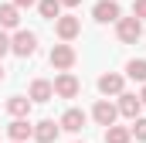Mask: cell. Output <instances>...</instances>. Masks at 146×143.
Listing matches in <instances>:
<instances>
[{
	"instance_id": "21",
	"label": "cell",
	"mask_w": 146,
	"mask_h": 143,
	"mask_svg": "<svg viewBox=\"0 0 146 143\" xmlns=\"http://www.w3.org/2000/svg\"><path fill=\"white\" fill-rule=\"evenodd\" d=\"M7 51H10V34H7V31H0V58H3Z\"/></svg>"
},
{
	"instance_id": "27",
	"label": "cell",
	"mask_w": 146,
	"mask_h": 143,
	"mask_svg": "<svg viewBox=\"0 0 146 143\" xmlns=\"http://www.w3.org/2000/svg\"><path fill=\"white\" fill-rule=\"evenodd\" d=\"M0 3H7V0H0Z\"/></svg>"
},
{
	"instance_id": "17",
	"label": "cell",
	"mask_w": 146,
	"mask_h": 143,
	"mask_svg": "<svg viewBox=\"0 0 146 143\" xmlns=\"http://www.w3.org/2000/svg\"><path fill=\"white\" fill-rule=\"evenodd\" d=\"M126 75H129L133 82H143L146 85V58H133V61L126 65Z\"/></svg>"
},
{
	"instance_id": "12",
	"label": "cell",
	"mask_w": 146,
	"mask_h": 143,
	"mask_svg": "<svg viewBox=\"0 0 146 143\" xmlns=\"http://www.w3.org/2000/svg\"><path fill=\"white\" fill-rule=\"evenodd\" d=\"M27 99H31V102H51V99H54V85H51L48 78H34L31 89H27Z\"/></svg>"
},
{
	"instance_id": "18",
	"label": "cell",
	"mask_w": 146,
	"mask_h": 143,
	"mask_svg": "<svg viewBox=\"0 0 146 143\" xmlns=\"http://www.w3.org/2000/svg\"><path fill=\"white\" fill-rule=\"evenodd\" d=\"M129 140H133L129 126H109L106 130V143H129Z\"/></svg>"
},
{
	"instance_id": "10",
	"label": "cell",
	"mask_w": 146,
	"mask_h": 143,
	"mask_svg": "<svg viewBox=\"0 0 146 143\" xmlns=\"http://www.w3.org/2000/svg\"><path fill=\"white\" fill-rule=\"evenodd\" d=\"M58 133H61V126H58L54 119H41V123H34L31 140H34V143H54V140H58Z\"/></svg>"
},
{
	"instance_id": "8",
	"label": "cell",
	"mask_w": 146,
	"mask_h": 143,
	"mask_svg": "<svg viewBox=\"0 0 146 143\" xmlns=\"http://www.w3.org/2000/svg\"><path fill=\"white\" fill-rule=\"evenodd\" d=\"M85 123H88V112H85V109H65V116H61V119H58V126H61V130H65V133H82V130H85Z\"/></svg>"
},
{
	"instance_id": "2",
	"label": "cell",
	"mask_w": 146,
	"mask_h": 143,
	"mask_svg": "<svg viewBox=\"0 0 146 143\" xmlns=\"http://www.w3.org/2000/svg\"><path fill=\"white\" fill-rule=\"evenodd\" d=\"M139 34H143V21H136V17H119L115 21V37L122 44H136Z\"/></svg>"
},
{
	"instance_id": "7",
	"label": "cell",
	"mask_w": 146,
	"mask_h": 143,
	"mask_svg": "<svg viewBox=\"0 0 146 143\" xmlns=\"http://www.w3.org/2000/svg\"><path fill=\"white\" fill-rule=\"evenodd\" d=\"M92 17H95L99 24H115V21L122 17V10H119V0H99V3L92 7Z\"/></svg>"
},
{
	"instance_id": "19",
	"label": "cell",
	"mask_w": 146,
	"mask_h": 143,
	"mask_svg": "<svg viewBox=\"0 0 146 143\" xmlns=\"http://www.w3.org/2000/svg\"><path fill=\"white\" fill-rule=\"evenodd\" d=\"M129 133H133V136H136L139 143H146V119H143V116H139V119H133V126H129Z\"/></svg>"
},
{
	"instance_id": "14",
	"label": "cell",
	"mask_w": 146,
	"mask_h": 143,
	"mask_svg": "<svg viewBox=\"0 0 146 143\" xmlns=\"http://www.w3.org/2000/svg\"><path fill=\"white\" fill-rule=\"evenodd\" d=\"M31 133H34V126H31L27 119H10V126H7L10 143H27V140H31Z\"/></svg>"
},
{
	"instance_id": "6",
	"label": "cell",
	"mask_w": 146,
	"mask_h": 143,
	"mask_svg": "<svg viewBox=\"0 0 146 143\" xmlns=\"http://www.w3.org/2000/svg\"><path fill=\"white\" fill-rule=\"evenodd\" d=\"M92 119L99 123V126H115V119H119V109H115V102H109V99H99L95 106H92Z\"/></svg>"
},
{
	"instance_id": "23",
	"label": "cell",
	"mask_w": 146,
	"mask_h": 143,
	"mask_svg": "<svg viewBox=\"0 0 146 143\" xmlns=\"http://www.w3.org/2000/svg\"><path fill=\"white\" fill-rule=\"evenodd\" d=\"M58 3H61V7H78L82 0H58Z\"/></svg>"
},
{
	"instance_id": "25",
	"label": "cell",
	"mask_w": 146,
	"mask_h": 143,
	"mask_svg": "<svg viewBox=\"0 0 146 143\" xmlns=\"http://www.w3.org/2000/svg\"><path fill=\"white\" fill-rule=\"evenodd\" d=\"M3 78H7V72H3V65H0V82H3Z\"/></svg>"
},
{
	"instance_id": "4",
	"label": "cell",
	"mask_w": 146,
	"mask_h": 143,
	"mask_svg": "<svg viewBox=\"0 0 146 143\" xmlns=\"http://www.w3.org/2000/svg\"><path fill=\"white\" fill-rule=\"evenodd\" d=\"M54 34L61 37V41H65V44H72L75 37L82 34V21H78V17H75V14H61V17H58V21H54Z\"/></svg>"
},
{
	"instance_id": "24",
	"label": "cell",
	"mask_w": 146,
	"mask_h": 143,
	"mask_svg": "<svg viewBox=\"0 0 146 143\" xmlns=\"http://www.w3.org/2000/svg\"><path fill=\"white\" fill-rule=\"evenodd\" d=\"M139 102H143V106H146V85H143V92H139Z\"/></svg>"
},
{
	"instance_id": "11",
	"label": "cell",
	"mask_w": 146,
	"mask_h": 143,
	"mask_svg": "<svg viewBox=\"0 0 146 143\" xmlns=\"http://www.w3.org/2000/svg\"><path fill=\"white\" fill-rule=\"evenodd\" d=\"M122 89H126V78H122L119 72L99 75V92H102V96H122Z\"/></svg>"
},
{
	"instance_id": "5",
	"label": "cell",
	"mask_w": 146,
	"mask_h": 143,
	"mask_svg": "<svg viewBox=\"0 0 146 143\" xmlns=\"http://www.w3.org/2000/svg\"><path fill=\"white\" fill-rule=\"evenodd\" d=\"M48 58H51V65H54L58 72H72V65L78 61V55H75V48H72V44H65V41H61V44H54Z\"/></svg>"
},
{
	"instance_id": "16",
	"label": "cell",
	"mask_w": 146,
	"mask_h": 143,
	"mask_svg": "<svg viewBox=\"0 0 146 143\" xmlns=\"http://www.w3.org/2000/svg\"><path fill=\"white\" fill-rule=\"evenodd\" d=\"M37 10H41L44 21H58L61 17V3L58 0H37Z\"/></svg>"
},
{
	"instance_id": "15",
	"label": "cell",
	"mask_w": 146,
	"mask_h": 143,
	"mask_svg": "<svg viewBox=\"0 0 146 143\" xmlns=\"http://www.w3.org/2000/svg\"><path fill=\"white\" fill-rule=\"evenodd\" d=\"M31 106H34V102H31L27 96H10V99H7V112H10L14 119H27Z\"/></svg>"
},
{
	"instance_id": "3",
	"label": "cell",
	"mask_w": 146,
	"mask_h": 143,
	"mask_svg": "<svg viewBox=\"0 0 146 143\" xmlns=\"http://www.w3.org/2000/svg\"><path fill=\"white\" fill-rule=\"evenodd\" d=\"M51 85H54V96H58V99H75V96L82 92V82L75 78L72 72H58Z\"/></svg>"
},
{
	"instance_id": "20",
	"label": "cell",
	"mask_w": 146,
	"mask_h": 143,
	"mask_svg": "<svg viewBox=\"0 0 146 143\" xmlns=\"http://www.w3.org/2000/svg\"><path fill=\"white\" fill-rule=\"evenodd\" d=\"M133 17L136 21H146V0H136L133 3Z\"/></svg>"
},
{
	"instance_id": "22",
	"label": "cell",
	"mask_w": 146,
	"mask_h": 143,
	"mask_svg": "<svg viewBox=\"0 0 146 143\" xmlns=\"http://www.w3.org/2000/svg\"><path fill=\"white\" fill-rule=\"evenodd\" d=\"M10 3H14V7H17V10H24V7H34L37 0H10Z\"/></svg>"
},
{
	"instance_id": "26",
	"label": "cell",
	"mask_w": 146,
	"mask_h": 143,
	"mask_svg": "<svg viewBox=\"0 0 146 143\" xmlns=\"http://www.w3.org/2000/svg\"><path fill=\"white\" fill-rule=\"evenodd\" d=\"M75 143H85V140H75Z\"/></svg>"
},
{
	"instance_id": "13",
	"label": "cell",
	"mask_w": 146,
	"mask_h": 143,
	"mask_svg": "<svg viewBox=\"0 0 146 143\" xmlns=\"http://www.w3.org/2000/svg\"><path fill=\"white\" fill-rule=\"evenodd\" d=\"M0 31H21V10L14 3H0Z\"/></svg>"
},
{
	"instance_id": "9",
	"label": "cell",
	"mask_w": 146,
	"mask_h": 143,
	"mask_svg": "<svg viewBox=\"0 0 146 143\" xmlns=\"http://www.w3.org/2000/svg\"><path fill=\"white\" fill-rule=\"evenodd\" d=\"M115 109H119V116H126V119L133 123V119H139L143 102H139V96H133V92H122V96H119V102H115Z\"/></svg>"
},
{
	"instance_id": "1",
	"label": "cell",
	"mask_w": 146,
	"mask_h": 143,
	"mask_svg": "<svg viewBox=\"0 0 146 143\" xmlns=\"http://www.w3.org/2000/svg\"><path fill=\"white\" fill-rule=\"evenodd\" d=\"M10 51H14L17 58H31L37 51V34L34 31H24V27L14 31V34H10Z\"/></svg>"
}]
</instances>
